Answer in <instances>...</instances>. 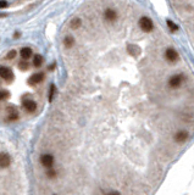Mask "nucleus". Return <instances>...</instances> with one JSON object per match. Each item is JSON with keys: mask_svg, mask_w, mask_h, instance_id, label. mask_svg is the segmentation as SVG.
Wrapping results in <instances>:
<instances>
[{"mask_svg": "<svg viewBox=\"0 0 194 195\" xmlns=\"http://www.w3.org/2000/svg\"><path fill=\"white\" fill-rule=\"evenodd\" d=\"M0 195H29L27 173L8 150H0Z\"/></svg>", "mask_w": 194, "mask_h": 195, "instance_id": "1", "label": "nucleus"}, {"mask_svg": "<svg viewBox=\"0 0 194 195\" xmlns=\"http://www.w3.org/2000/svg\"><path fill=\"white\" fill-rule=\"evenodd\" d=\"M139 27L140 29H142L143 32H146V33H149L151 32L153 29H154V23H153V21L149 19V17H142V19L139 20Z\"/></svg>", "mask_w": 194, "mask_h": 195, "instance_id": "2", "label": "nucleus"}, {"mask_svg": "<svg viewBox=\"0 0 194 195\" xmlns=\"http://www.w3.org/2000/svg\"><path fill=\"white\" fill-rule=\"evenodd\" d=\"M183 76L182 74H173L168 81V85L172 88V89H176V88H180L181 84L183 83Z\"/></svg>", "mask_w": 194, "mask_h": 195, "instance_id": "3", "label": "nucleus"}, {"mask_svg": "<svg viewBox=\"0 0 194 195\" xmlns=\"http://www.w3.org/2000/svg\"><path fill=\"white\" fill-rule=\"evenodd\" d=\"M165 59L168 62L173 63V62H176V61L178 60V52L176 51L175 49H172V48H168L165 51Z\"/></svg>", "mask_w": 194, "mask_h": 195, "instance_id": "4", "label": "nucleus"}, {"mask_svg": "<svg viewBox=\"0 0 194 195\" xmlns=\"http://www.w3.org/2000/svg\"><path fill=\"white\" fill-rule=\"evenodd\" d=\"M23 109H25L27 112L32 114L37 110V103L33 101L31 99H27V100H23Z\"/></svg>", "mask_w": 194, "mask_h": 195, "instance_id": "5", "label": "nucleus"}, {"mask_svg": "<svg viewBox=\"0 0 194 195\" xmlns=\"http://www.w3.org/2000/svg\"><path fill=\"white\" fill-rule=\"evenodd\" d=\"M0 77L10 82V81H12L14 74H12V72H11L10 68H8V67H0Z\"/></svg>", "mask_w": 194, "mask_h": 195, "instance_id": "6", "label": "nucleus"}, {"mask_svg": "<svg viewBox=\"0 0 194 195\" xmlns=\"http://www.w3.org/2000/svg\"><path fill=\"white\" fill-rule=\"evenodd\" d=\"M44 79V74L43 73H37V74H32L28 79V84L29 85H36L38 83H40Z\"/></svg>", "mask_w": 194, "mask_h": 195, "instance_id": "7", "label": "nucleus"}, {"mask_svg": "<svg viewBox=\"0 0 194 195\" xmlns=\"http://www.w3.org/2000/svg\"><path fill=\"white\" fill-rule=\"evenodd\" d=\"M105 19H106L108 21H115L117 19V14H116V11L113 10V9H106L105 10Z\"/></svg>", "mask_w": 194, "mask_h": 195, "instance_id": "8", "label": "nucleus"}, {"mask_svg": "<svg viewBox=\"0 0 194 195\" xmlns=\"http://www.w3.org/2000/svg\"><path fill=\"white\" fill-rule=\"evenodd\" d=\"M187 138H188V133L186 131H180L175 135V140L177 141V143H183V141L187 140Z\"/></svg>", "mask_w": 194, "mask_h": 195, "instance_id": "9", "label": "nucleus"}, {"mask_svg": "<svg viewBox=\"0 0 194 195\" xmlns=\"http://www.w3.org/2000/svg\"><path fill=\"white\" fill-rule=\"evenodd\" d=\"M21 56H22V59H29L32 56V49L31 48H23L22 50H21Z\"/></svg>", "mask_w": 194, "mask_h": 195, "instance_id": "10", "label": "nucleus"}, {"mask_svg": "<svg viewBox=\"0 0 194 195\" xmlns=\"http://www.w3.org/2000/svg\"><path fill=\"white\" fill-rule=\"evenodd\" d=\"M33 63H34V66H36V67H39L40 65L43 63V57H42V55H36V56H34Z\"/></svg>", "mask_w": 194, "mask_h": 195, "instance_id": "11", "label": "nucleus"}, {"mask_svg": "<svg viewBox=\"0 0 194 195\" xmlns=\"http://www.w3.org/2000/svg\"><path fill=\"white\" fill-rule=\"evenodd\" d=\"M64 43H65V45L67 46V48H71V46L75 44V39L72 38V37H65V40H64Z\"/></svg>", "mask_w": 194, "mask_h": 195, "instance_id": "12", "label": "nucleus"}, {"mask_svg": "<svg viewBox=\"0 0 194 195\" xmlns=\"http://www.w3.org/2000/svg\"><path fill=\"white\" fill-rule=\"evenodd\" d=\"M81 25H82V21L78 19V17H75V19L71 21V27L72 28H78V27H81Z\"/></svg>", "mask_w": 194, "mask_h": 195, "instance_id": "13", "label": "nucleus"}, {"mask_svg": "<svg viewBox=\"0 0 194 195\" xmlns=\"http://www.w3.org/2000/svg\"><path fill=\"white\" fill-rule=\"evenodd\" d=\"M167 26H168V28H170V31H171V32H176L178 29V26L176 25V23H173L171 20H167Z\"/></svg>", "mask_w": 194, "mask_h": 195, "instance_id": "14", "label": "nucleus"}, {"mask_svg": "<svg viewBox=\"0 0 194 195\" xmlns=\"http://www.w3.org/2000/svg\"><path fill=\"white\" fill-rule=\"evenodd\" d=\"M128 51H129V54H132V55L139 54V49L137 48L136 45H129V46H128Z\"/></svg>", "mask_w": 194, "mask_h": 195, "instance_id": "15", "label": "nucleus"}, {"mask_svg": "<svg viewBox=\"0 0 194 195\" xmlns=\"http://www.w3.org/2000/svg\"><path fill=\"white\" fill-rule=\"evenodd\" d=\"M55 95V85L51 84L50 85V90H49V101H52V98Z\"/></svg>", "mask_w": 194, "mask_h": 195, "instance_id": "16", "label": "nucleus"}, {"mask_svg": "<svg viewBox=\"0 0 194 195\" xmlns=\"http://www.w3.org/2000/svg\"><path fill=\"white\" fill-rule=\"evenodd\" d=\"M8 98H9V92H6V90H0V101H1V100L8 99Z\"/></svg>", "mask_w": 194, "mask_h": 195, "instance_id": "17", "label": "nucleus"}, {"mask_svg": "<svg viewBox=\"0 0 194 195\" xmlns=\"http://www.w3.org/2000/svg\"><path fill=\"white\" fill-rule=\"evenodd\" d=\"M15 56H16V50H11V51H9V54L6 55V57L9 59V60H12Z\"/></svg>", "mask_w": 194, "mask_h": 195, "instance_id": "18", "label": "nucleus"}, {"mask_svg": "<svg viewBox=\"0 0 194 195\" xmlns=\"http://www.w3.org/2000/svg\"><path fill=\"white\" fill-rule=\"evenodd\" d=\"M20 68H21L22 71L27 70V68H28V63H27V62H25V61H21V62H20Z\"/></svg>", "mask_w": 194, "mask_h": 195, "instance_id": "19", "label": "nucleus"}, {"mask_svg": "<svg viewBox=\"0 0 194 195\" xmlns=\"http://www.w3.org/2000/svg\"><path fill=\"white\" fill-rule=\"evenodd\" d=\"M8 8V3L5 0H0V9H5Z\"/></svg>", "mask_w": 194, "mask_h": 195, "instance_id": "20", "label": "nucleus"}]
</instances>
